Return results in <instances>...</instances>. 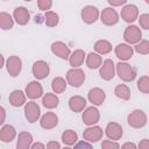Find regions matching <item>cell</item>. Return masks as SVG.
Returning <instances> with one entry per match:
<instances>
[{"instance_id": "obj_1", "label": "cell", "mask_w": 149, "mask_h": 149, "mask_svg": "<svg viewBox=\"0 0 149 149\" xmlns=\"http://www.w3.org/2000/svg\"><path fill=\"white\" fill-rule=\"evenodd\" d=\"M116 65V74L118 77L125 81V83H130L133 80H135L136 78V70L130 65L128 64L127 62H123V61H120Z\"/></svg>"}, {"instance_id": "obj_2", "label": "cell", "mask_w": 149, "mask_h": 149, "mask_svg": "<svg viewBox=\"0 0 149 149\" xmlns=\"http://www.w3.org/2000/svg\"><path fill=\"white\" fill-rule=\"evenodd\" d=\"M147 121H148L147 114L142 109H134L127 116V123L135 129L143 128L147 125Z\"/></svg>"}, {"instance_id": "obj_3", "label": "cell", "mask_w": 149, "mask_h": 149, "mask_svg": "<svg viewBox=\"0 0 149 149\" xmlns=\"http://www.w3.org/2000/svg\"><path fill=\"white\" fill-rule=\"evenodd\" d=\"M65 78H66L68 84L71 85L72 87H80L84 84L86 76H85L84 70H81L80 68H71L66 72Z\"/></svg>"}, {"instance_id": "obj_4", "label": "cell", "mask_w": 149, "mask_h": 149, "mask_svg": "<svg viewBox=\"0 0 149 149\" xmlns=\"http://www.w3.org/2000/svg\"><path fill=\"white\" fill-rule=\"evenodd\" d=\"M123 40L128 44H136L142 40V31L139 26L135 24H129L126 27L123 31Z\"/></svg>"}, {"instance_id": "obj_5", "label": "cell", "mask_w": 149, "mask_h": 149, "mask_svg": "<svg viewBox=\"0 0 149 149\" xmlns=\"http://www.w3.org/2000/svg\"><path fill=\"white\" fill-rule=\"evenodd\" d=\"M24 116L29 123H35L41 119V108L37 102L30 100L24 105Z\"/></svg>"}, {"instance_id": "obj_6", "label": "cell", "mask_w": 149, "mask_h": 149, "mask_svg": "<svg viewBox=\"0 0 149 149\" xmlns=\"http://www.w3.org/2000/svg\"><path fill=\"white\" fill-rule=\"evenodd\" d=\"M80 17H81L84 23L92 24L100 19V12L95 6L87 5V6L83 7V9L80 12Z\"/></svg>"}, {"instance_id": "obj_7", "label": "cell", "mask_w": 149, "mask_h": 149, "mask_svg": "<svg viewBox=\"0 0 149 149\" xmlns=\"http://www.w3.org/2000/svg\"><path fill=\"white\" fill-rule=\"evenodd\" d=\"M99 20L102 22V24L112 27V26H115L119 22L120 15L118 14V12L113 7H106L100 13V19Z\"/></svg>"}, {"instance_id": "obj_8", "label": "cell", "mask_w": 149, "mask_h": 149, "mask_svg": "<svg viewBox=\"0 0 149 149\" xmlns=\"http://www.w3.org/2000/svg\"><path fill=\"white\" fill-rule=\"evenodd\" d=\"M81 120L86 126H93V125L98 123L100 120V112L97 108V106L92 105L90 107H86L83 111Z\"/></svg>"}, {"instance_id": "obj_9", "label": "cell", "mask_w": 149, "mask_h": 149, "mask_svg": "<svg viewBox=\"0 0 149 149\" xmlns=\"http://www.w3.org/2000/svg\"><path fill=\"white\" fill-rule=\"evenodd\" d=\"M31 73L35 77V79L42 80V79H44V78H47L49 76V73H50V66L43 59L36 61L33 64V66H31Z\"/></svg>"}, {"instance_id": "obj_10", "label": "cell", "mask_w": 149, "mask_h": 149, "mask_svg": "<svg viewBox=\"0 0 149 149\" xmlns=\"http://www.w3.org/2000/svg\"><path fill=\"white\" fill-rule=\"evenodd\" d=\"M104 134H105V132L102 130L101 127L93 125V126H87V128L83 132V137H84V140H86L93 144V143L99 142L102 139Z\"/></svg>"}, {"instance_id": "obj_11", "label": "cell", "mask_w": 149, "mask_h": 149, "mask_svg": "<svg viewBox=\"0 0 149 149\" xmlns=\"http://www.w3.org/2000/svg\"><path fill=\"white\" fill-rule=\"evenodd\" d=\"M6 69L10 77L15 78L21 73L22 70V59L19 56H9L6 59Z\"/></svg>"}, {"instance_id": "obj_12", "label": "cell", "mask_w": 149, "mask_h": 149, "mask_svg": "<svg viewBox=\"0 0 149 149\" xmlns=\"http://www.w3.org/2000/svg\"><path fill=\"white\" fill-rule=\"evenodd\" d=\"M99 69H100L99 70V74H100L101 79H104L106 81L112 80L114 78V76L116 74V65L109 58L108 59H105Z\"/></svg>"}, {"instance_id": "obj_13", "label": "cell", "mask_w": 149, "mask_h": 149, "mask_svg": "<svg viewBox=\"0 0 149 149\" xmlns=\"http://www.w3.org/2000/svg\"><path fill=\"white\" fill-rule=\"evenodd\" d=\"M121 19L127 23H133L139 19V8L134 3L125 5L120 13Z\"/></svg>"}, {"instance_id": "obj_14", "label": "cell", "mask_w": 149, "mask_h": 149, "mask_svg": "<svg viewBox=\"0 0 149 149\" xmlns=\"http://www.w3.org/2000/svg\"><path fill=\"white\" fill-rule=\"evenodd\" d=\"M105 135L107 136V139L113 140V141H119L121 140L122 135H123V129L122 126L115 121H111L106 125L105 127Z\"/></svg>"}, {"instance_id": "obj_15", "label": "cell", "mask_w": 149, "mask_h": 149, "mask_svg": "<svg viewBox=\"0 0 149 149\" xmlns=\"http://www.w3.org/2000/svg\"><path fill=\"white\" fill-rule=\"evenodd\" d=\"M50 50H51V52L55 56L59 57L61 59H65V61L69 59V57L71 55L70 48L68 47L66 43H64L62 41H55V42H52L51 45H50Z\"/></svg>"}, {"instance_id": "obj_16", "label": "cell", "mask_w": 149, "mask_h": 149, "mask_svg": "<svg viewBox=\"0 0 149 149\" xmlns=\"http://www.w3.org/2000/svg\"><path fill=\"white\" fill-rule=\"evenodd\" d=\"M24 92L28 97V99L30 100H36L38 98H42L43 97V86L38 83V80H33V81H29L24 88Z\"/></svg>"}, {"instance_id": "obj_17", "label": "cell", "mask_w": 149, "mask_h": 149, "mask_svg": "<svg viewBox=\"0 0 149 149\" xmlns=\"http://www.w3.org/2000/svg\"><path fill=\"white\" fill-rule=\"evenodd\" d=\"M114 52H115V56L120 61L126 62V61H128L133 57L134 48L130 47V44H128V43H119L114 48Z\"/></svg>"}, {"instance_id": "obj_18", "label": "cell", "mask_w": 149, "mask_h": 149, "mask_svg": "<svg viewBox=\"0 0 149 149\" xmlns=\"http://www.w3.org/2000/svg\"><path fill=\"white\" fill-rule=\"evenodd\" d=\"M105 99H106V93H105V91H104L102 88H100V87H93V88H91V90L88 91V93H87V100H88L92 105H94V106H100V105H102L104 101H105Z\"/></svg>"}, {"instance_id": "obj_19", "label": "cell", "mask_w": 149, "mask_h": 149, "mask_svg": "<svg viewBox=\"0 0 149 149\" xmlns=\"http://www.w3.org/2000/svg\"><path fill=\"white\" fill-rule=\"evenodd\" d=\"M13 17L15 20V22L19 24V26H26L29 20H30V13L29 10L23 7V6H19V7H15L14 10H13Z\"/></svg>"}, {"instance_id": "obj_20", "label": "cell", "mask_w": 149, "mask_h": 149, "mask_svg": "<svg viewBox=\"0 0 149 149\" xmlns=\"http://www.w3.org/2000/svg\"><path fill=\"white\" fill-rule=\"evenodd\" d=\"M58 125V116L54 112H47L44 113L40 119V126L43 129H52Z\"/></svg>"}, {"instance_id": "obj_21", "label": "cell", "mask_w": 149, "mask_h": 149, "mask_svg": "<svg viewBox=\"0 0 149 149\" xmlns=\"http://www.w3.org/2000/svg\"><path fill=\"white\" fill-rule=\"evenodd\" d=\"M27 94L26 92L21 91V90H14L9 93L8 97V101L13 107H21L23 105H26V100H27Z\"/></svg>"}, {"instance_id": "obj_22", "label": "cell", "mask_w": 149, "mask_h": 149, "mask_svg": "<svg viewBox=\"0 0 149 149\" xmlns=\"http://www.w3.org/2000/svg\"><path fill=\"white\" fill-rule=\"evenodd\" d=\"M86 99L81 95H72L69 99V108L74 113H80L86 108Z\"/></svg>"}, {"instance_id": "obj_23", "label": "cell", "mask_w": 149, "mask_h": 149, "mask_svg": "<svg viewBox=\"0 0 149 149\" xmlns=\"http://www.w3.org/2000/svg\"><path fill=\"white\" fill-rule=\"evenodd\" d=\"M86 59V54L81 49H76L69 57V64L71 68H80Z\"/></svg>"}, {"instance_id": "obj_24", "label": "cell", "mask_w": 149, "mask_h": 149, "mask_svg": "<svg viewBox=\"0 0 149 149\" xmlns=\"http://www.w3.org/2000/svg\"><path fill=\"white\" fill-rule=\"evenodd\" d=\"M16 137V129L12 125H2L0 129V141L3 143L12 142Z\"/></svg>"}, {"instance_id": "obj_25", "label": "cell", "mask_w": 149, "mask_h": 149, "mask_svg": "<svg viewBox=\"0 0 149 149\" xmlns=\"http://www.w3.org/2000/svg\"><path fill=\"white\" fill-rule=\"evenodd\" d=\"M33 135L29 132H21L16 137V148L17 149H28L33 144Z\"/></svg>"}, {"instance_id": "obj_26", "label": "cell", "mask_w": 149, "mask_h": 149, "mask_svg": "<svg viewBox=\"0 0 149 149\" xmlns=\"http://www.w3.org/2000/svg\"><path fill=\"white\" fill-rule=\"evenodd\" d=\"M59 104V98L58 95L55 93V92H48V93H44L43 97H42V105L48 108V109H54L58 106Z\"/></svg>"}, {"instance_id": "obj_27", "label": "cell", "mask_w": 149, "mask_h": 149, "mask_svg": "<svg viewBox=\"0 0 149 149\" xmlns=\"http://www.w3.org/2000/svg\"><path fill=\"white\" fill-rule=\"evenodd\" d=\"M86 66L91 70H95L99 69L102 64V57L101 55H99L98 52H90L88 55H86V59H85Z\"/></svg>"}, {"instance_id": "obj_28", "label": "cell", "mask_w": 149, "mask_h": 149, "mask_svg": "<svg viewBox=\"0 0 149 149\" xmlns=\"http://www.w3.org/2000/svg\"><path fill=\"white\" fill-rule=\"evenodd\" d=\"M61 140L64 146L66 147H74V144L78 142V134L72 129H66L62 133Z\"/></svg>"}, {"instance_id": "obj_29", "label": "cell", "mask_w": 149, "mask_h": 149, "mask_svg": "<svg viewBox=\"0 0 149 149\" xmlns=\"http://www.w3.org/2000/svg\"><path fill=\"white\" fill-rule=\"evenodd\" d=\"M113 47L112 43L107 40H98L94 43V51L98 52L99 55H107L112 51Z\"/></svg>"}, {"instance_id": "obj_30", "label": "cell", "mask_w": 149, "mask_h": 149, "mask_svg": "<svg viewBox=\"0 0 149 149\" xmlns=\"http://www.w3.org/2000/svg\"><path fill=\"white\" fill-rule=\"evenodd\" d=\"M14 17L13 15H10L9 13L6 12H1L0 13V28L2 30H10L14 26Z\"/></svg>"}, {"instance_id": "obj_31", "label": "cell", "mask_w": 149, "mask_h": 149, "mask_svg": "<svg viewBox=\"0 0 149 149\" xmlns=\"http://www.w3.org/2000/svg\"><path fill=\"white\" fill-rule=\"evenodd\" d=\"M66 86H68V81L63 77H55L51 81V90L56 94L63 93L66 90Z\"/></svg>"}, {"instance_id": "obj_32", "label": "cell", "mask_w": 149, "mask_h": 149, "mask_svg": "<svg viewBox=\"0 0 149 149\" xmlns=\"http://www.w3.org/2000/svg\"><path fill=\"white\" fill-rule=\"evenodd\" d=\"M114 94L116 98L127 101L130 99V88L126 84H119L114 88Z\"/></svg>"}, {"instance_id": "obj_33", "label": "cell", "mask_w": 149, "mask_h": 149, "mask_svg": "<svg viewBox=\"0 0 149 149\" xmlns=\"http://www.w3.org/2000/svg\"><path fill=\"white\" fill-rule=\"evenodd\" d=\"M44 23H45L47 27H50V28L56 27L59 23V16H58V14L56 12H54V10L45 12V14H44Z\"/></svg>"}, {"instance_id": "obj_34", "label": "cell", "mask_w": 149, "mask_h": 149, "mask_svg": "<svg viewBox=\"0 0 149 149\" xmlns=\"http://www.w3.org/2000/svg\"><path fill=\"white\" fill-rule=\"evenodd\" d=\"M137 90L141 93L144 94H149V76H141L137 79Z\"/></svg>"}, {"instance_id": "obj_35", "label": "cell", "mask_w": 149, "mask_h": 149, "mask_svg": "<svg viewBox=\"0 0 149 149\" xmlns=\"http://www.w3.org/2000/svg\"><path fill=\"white\" fill-rule=\"evenodd\" d=\"M134 51H136L140 55H148L149 54V41L148 40H141L139 43L135 44Z\"/></svg>"}, {"instance_id": "obj_36", "label": "cell", "mask_w": 149, "mask_h": 149, "mask_svg": "<svg viewBox=\"0 0 149 149\" xmlns=\"http://www.w3.org/2000/svg\"><path fill=\"white\" fill-rule=\"evenodd\" d=\"M139 24L142 29L149 30V13H143L139 15Z\"/></svg>"}, {"instance_id": "obj_37", "label": "cell", "mask_w": 149, "mask_h": 149, "mask_svg": "<svg viewBox=\"0 0 149 149\" xmlns=\"http://www.w3.org/2000/svg\"><path fill=\"white\" fill-rule=\"evenodd\" d=\"M37 7L40 10L48 12L52 7V0H37Z\"/></svg>"}, {"instance_id": "obj_38", "label": "cell", "mask_w": 149, "mask_h": 149, "mask_svg": "<svg viewBox=\"0 0 149 149\" xmlns=\"http://www.w3.org/2000/svg\"><path fill=\"white\" fill-rule=\"evenodd\" d=\"M101 148L102 149H112V148H121V144L118 143V141L113 140H104L101 142Z\"/></svg>"}, {"instance_id": "obj_39", "label": "cell", "mask_w": 149, "mask_h": 149, "mask_svg": "<svg viewBox=\"0 0 149 149\" xmlns=\"http://www.w3.org/2000/svg\"><path fill=\"white\" fill-rule=\"evenodd\" d=\"M107 2L109 3L111 7H120V6H123L127 0H107Z\"/></svg>"}, {"instance_id": "obj_40", "label": "cell", "mask_w": 149, "mask_h": 149, "mask_svg": "<svg viewBox=\"0 0 149 149\" xmlns=\"http://www.w3.org/2000/svg\"><path fill=\"white\" fill-rule=\"evenodd\" d=\"M61 143L57 141H50L47 143V148L48 149H61Z\"/></svg>"}, {"instance_id": "obj_41", "label": "cell", "mask_w": 149, "mask_h": 149, "mask_svg": "<svg viewBox=\"0 0 149 149\" xmlns=\"http://www.w3.org/2000/svg\"><path fill=\"white\" fill-rule=\"evenodd\" d=\"M79 147H87V148H91V147H92V143L88 142V141H86V140H84V141L77 142V143L74 144V148H79Z\"/></svg>"}, {"instance_id": "obj_42", "label": "cell", "mask_w": 149, "mask_h": 149, "mask_svg": "<svg viewBox=\"0 0 149 149\" xmlns=\"http://www.w3.org/2000/svg\"><path fill=\"white\" fill-rule=\"evenodd\" d=\"M137 147L141 148V149H149V140H148V139L141 140L140 143L137 144Z\"/></svg>"}, {"instance_id": "obj_43", "label": "cell", "mask_w": 149, "mask_h": 149, "mask_svg": "<svg viewBox=\"0 0 149 149\" xmlns=\"http://www.w3.org/2000/svg\"><path fill=\"white\" fill-rule=\"evenodd\" d=\"M45 148H47V144H43L41 142H35L30 147V149H45Z\"/></svg>"}, {"instance_id": "obj_44", "label": "cell", "mask_w": 149, "mask_h": 149, "mask_svg": "<svg viewBox=\"0 0 149 149\" xmlns=\"http://www.w3.org/2000/svg\"><path fill=\"white\" fill-rule=\"evenodd\" d=\"M0 113H1V119H0V125H3L5 123V120H6V111H5V107H0Z\"/></svg>"}, {"instance_id": "obj_45", "label": "cell", "mask_w": 149, "mask_h": 149, "mask_svg": "<svg viewBox=\"0 0 149 149\" xmlns=\"http://www.w3.org/2000/svg\"><path fill=\"white\" fill-rule=\"evenodd\" d=\"M121 148H132V149H136L137 146H136L135 143H133V142H126V143H123V144L121 146Z\"/></svg>"}, {"instance_id": "obj_46", "label": "cell", "mask_w": 149, "mask_h": 149, "mask_svg": "<svg viewBox=\"0 0 149 149\" xmlns=\"http://www.w3.org/2000/svg\"><path fill=\"white\" fill-rule=\"evenodd\" d=\"M144 2H146L147 5H149V0H144Z\"/></svg>"}, {"instance_id": "obj_47", "label": "cell", "mask_w": 149, "mask_h": 149, "mask_svg": "<svg viewBox=\"0 0 149 149\" xmlns=\"http://www.w3.org/2000/svg\"><path fill=\"white\" fill-rule=\"evenodd\" d=\"M24 1H27V2H29V1H33V0H24Z\"/></svg>"}, {"instance_id": "obj_48", "label": "cell", "mask_w": 149, "mask_h": 149, "mask_svg": "<svg viewBox=\"0 0 149 149\" xmlns=\"http://www.w3.org/2000/svg\"><path fill=\"white\" fill-rule=\"evenodd\" d=\"M2 1H6V0H2Z\"/></svg>"}]
</instances>
